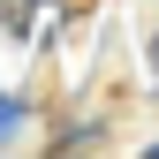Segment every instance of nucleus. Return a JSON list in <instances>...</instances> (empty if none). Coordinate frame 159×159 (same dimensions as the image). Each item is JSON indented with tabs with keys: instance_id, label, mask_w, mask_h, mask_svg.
Returning <instances> with one entry per match:
<instances>
[{
	"instance_id": "f257e3e1",
	"label": "nucleus",
	"mask_w": 159,
	"mask_h": 159,
	"mask_svg": "<svg viewBox=\"0 0 159 159\" xmlns=\"http://www.w3.org/2000/svg\"><path fill=\"white\" fill-rule=\"evenodd\" d=\"M23 114H30V106H23V98H15V91H0V144H8V136H15V129H23Z\"/></svg>"
}]
</instances>
